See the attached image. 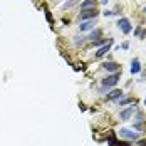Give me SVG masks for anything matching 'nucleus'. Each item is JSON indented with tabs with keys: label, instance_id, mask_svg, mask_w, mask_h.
<instances>
[{
	"label": "nucleus",
	"instance_id": "obj_1",
	"mask_svg": "<svg viewBox=\"0 0 146 146\" xmlns=\"http://www.w3.org/2000/svg\"><path fill=\"white\" fill-rule=\"evenodd\" d=\"M98 10H96V7H91V9H84L81 14H79V20L81 22H84V20H92V19H96L98 17Z\"/></svg>",
	"mask_w": 146,
	"mask_h": 146
},
{
	"label": "nucleus",
	"instance_id": "obj_2",
	"mask_svg": "<svg viewBox=\"0 0 146 146\" xmlns=\"http://www.w3.org/2000/svg\"><path fill=\"white\" fill-rule=\"evenodd\" d=\"M117 27H119V30L123 32V34H129L133 30V27H131V22L126 19V17H121L119 20H117Z\"/></svg>",
	"mask_w": 146,
	"mask_h": 146
},
{
	"label": "nucleus",
	"instance_id": "obj_3",
	"mask_svg": "<svg viewBox=\"0 0 146 146\" xmlns=\"http://www.w3.org/2000/svg\"><path fill=\"white\" fill-rule=\"evenodd\" d=\"M117 81H119V74H113V76H108L106 79H102V88L106 89H109V88H113V86H116L117 84Z\"/></svg>",
	"mask_w": 146,
	"mask_h": 146
},
{
	"label": "nucleus",
	"instance_id": "obj_4",
	"mask_svg": "<svg viewBox=\"0 0 146 146\" xmlns=\"http://www.w3.org/2000/svg\"><path fill=\"white\" fill-rule=\"evenodd\" d=\"M136 113V102L133 104V106H129L128 109H123L121 113H119V117L123 119V121H128V119H131V116Z\"/></svg>",
	"mask_w": 146,
	"mask_h": 146
},
{
	"label": "nucleus",
	"instance_id": "obj_5",
	"mask_svg": "<svg viewBox=\"0 0 146 146\" xmlns=\"http://www.w3.org/2000/svg\"><path fill=\"white\" fill-rule=\"evenodd\" d=\"M119 136L121 138H126V139H138V133H134L133 129H129V128H121L119 129Z\"/></svg>",
	"mask_w": 146,
	"mask_h": 146
},
{
	"label": "nucleus",
	"instance_id": "obj_6",
	"mask_svg": "<svg viewBox=\"0 0 146 146\" xmlns=\"http://www.w3.org/2000/svg\"><path fill=\"white\" fill-rule=\"evenodd\" d=\"M113 42H114V40H113V39H109V42H108V44H104L102 47H99V49H98V52H96V57H102L106 52H109V49H111Z\"/></svg>",
	"mask_w": 146,
	"mask_h": 146
},
{
	"label": "nucleus",
	"instance_id": "obj_7",
	"mask_svg": "<svg viewBox=\"0 0 146 146\" xmlns=\"http://www.w3.org/2000/svg\"><path fill=\"white\" fill-rule=\"evenodd\" d=\"M94 29V20H84V22H81V25H79V30L81 32H88V30Z\"/></svg>",
	"mask_w": 146,
	"mask_h": 146
},
{
	"label": "nucleus",
	"instance_id": "obj_8",
	"mask_svg": "<svg viewBox=\"0 0 146 146\" xmlns=\"http://www.w3.org/2000/svg\"><path fill=\"white\" fill-rule=\"evenodd\" d=\"M102 67H104L106 71H109V72H117V69H119V66H117L116 62H113V60L104 62V64H102Z\"/></svg>",
	"mask_w": 146,
	"mask_h": 146
},
{
	"label": "nucleus",
	"instance_id": "obj_9",
	"mask_svg": "<svg viewBox=\"0 0 146 146\" xmlns=\"http://www.w3.org/2000/svg\"><path fill=\"white\" fill-rule=\"evenodd\" d=\"M121 98H123V91H119V89H113L111 92H108V99H109V101L121 99Z\"/></svg>",
	"mask_w": 146,
	"mask_h": 146
},
{
	"label": "nucleus",
	"instance_id": "obj_10",
	"mask_svg": "<svg viewBox=\"0 0 146 146\" xmlns=\"http://www.w3.org/2000/svg\"><path fill=\"white\" fill-rule=\"evenodd\" d=\"M141 72V62L139 59H133L131 60V74H139Z\"/></svg>",
	"mask_w": 146,
	"mask_h": 146
},
{
	"label": "nucleus",
	"instance_id": "obj_11",
	"mask_svg": "<svg viewBox=\"0 0 146 146\" xmlns=\"http://www.w3.org/2000/svg\"><path fill=\"white\" fill-rule=\"evenodd\" d=\"M96 2H98V0H84V2L81 3V7H82V10H84V9H91V7L96 5Z\"/></svg>",
	"mask_w": 146,
	"mask_h": 146
},
{
	"label": "nucleus",
	"instance_id": "obj_12",
	"mask_svg": "<svg viewBox=\"0 0 146 146\" xmlns=\"http://www.w3.org/2000/svg\"><path fill=\"white\" fill-rule=\"evenodd\" d=\"M99 37H101V30L98 29V30H94V32H91V35L86 37V39H91V40L94 42V39H99Z\"/></svg>",
	"mask_w": 146,
	"mask_h": 146
},
{
	"label": "nucleus",
	"instance_id": "obj_13",
	"mask_svg": "<svg viewBox=\"0 0 146 146\" xmlns=\"http://www.w3.org/2000/svg\"><path fill=\"white\" fill-rule=\"evenodd\" d=\"M74 39H76V40H74V45H76V47L82 45V44H84V40H86V37H82V35H81V37L77 35V37H74Z\"/></svg>",
	"mask_w": 146,
	"mask_h": 146
},
{
	"label": "nucleus",
	"instance_id": "obj_14",
	"mask_svg": "<svg viewBox=\"0 0 146 146\" xmlns=\"http://www.w3.org/2000/svg\"><path fill=\"white\" fill-rule=\"evenodd\" d=\"M119 106H124V104H129V102H136L133 98H124V99H119Z\"/></svg>",
	"mask_w": 146,
	"mask_h": 146
},
{
	"label": "nucleus",
	"instance_id": "obj_15",
	"mask_svg": "<svg viewBox=\"0 0 146 146\" xmlns=\"http://www.w3.org/2000/svg\"><path fill=\"white\" fill-rule=\"evenodd\" d=\"M76 3H77V0H69V2H66V3H64V7H66V9H69V7H74Z\"/></svg>",
	"mask_w": 146,
	"mask_h": 146
},
{
	"label": "nucleus",
	"instance_id": "obj_16",
	"mask_svg": "<svg viewBox=\"0 0 146 146\" xmlns=\"http://www.w3.org/2000/svg\"><path fill=\"white\" fill-rule=\"evenodd\" d=\"M109 42V39H99V40H96L94 45H102V44H108Z\"/></svg>",
	"mask_w": 146,
	"mask_h": 146
},
{
	"label": "nucleus",
	"instance_id": "obj_17",
	"mask_svg": "<svg viewBox=\"0 0 146 146\" xmlns=\"http://www.w3.org/2000/svg\"><path fill=\"white\" fill-rule=\"evenodd\" d=\"M45 19H47V20H49V22L52 24V15H50V12H49L47 9H45Z\"/></svg>",
	"mask_w": 146,
	"mask_h": 146
},
{
	"label": "nucleus",
	"instance_id": "obj_18",
	"mask_svg": "<svg viewBox=\"0 0 146 146\" xmlns=\"http://www.w3.org/2000/svg\"><path fill=\"white\" fill-rule=\"evenodd\" d=\"M108 2H109V0H101V3H102V5H106Z\"/></svg>",
	"mask_w": 146,
	"mask_h": 146
},
{
	"label": "nucleus",
	"instance_id": "obj_19",
	"mask_svg": "<svg viewBox=\"0 0 146 146\" xmlns=\"http://www.w3.org/2000/svg\"><path fill=\"white\" fill-rule=\"evenodd\" d=\"M145 14H146V7H145Z\"/></svg>",
	"mask_w": 146,
	"mask_h": 146
},
{
	"label": "nucleus",
	"instance_id": "obj_20",
	"mask_svg": "<svg viewBox=\"0 0 146 146\" xmlns=\"http://www.w3.org/2000/svg\"><path fill=\"white\" fill-rule=\"evenodd\" d=\"M145 102H146V101H145Z\"/></svg>",
	"mask_w": 146,
	"mask_h": 146
}]
</instances>
